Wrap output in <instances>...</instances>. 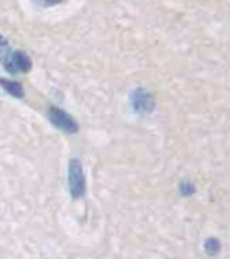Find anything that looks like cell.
I'll return each instance as SVG.
<instances>
[{"mask_svg": "<svg viewBox=\"0 0 230 259\" xmlns=\"http://www.w3.org/2000/svg\"><path fill=\"white\" fill-rule=\"evenodd\" d=\"M39 2H42L44 6H57V4L64 2V0H39Z\"/></svg>", "mask_w": 230, "mask_h": 259, "instance_id": "cell-7", "label": "cell"}, {"mask_svg": "<svg viewBox=\"0 0 230 259\" xmlns=\"http://www.w3.org/2000/svg\"><path fill=\"white\" fill-rule=\"evenodd\" d=\"M87 189L85 183V175H83L82 162L78 159H71L69 161V192L73 195V199H80L83 197Z\"/></svg>", "mask_w": 230, "mask_h": 259, "instance_id": "cell-1", "label": "cell"}, {"mask_svg": "<svg viewBox=\"0 0 230 259\" xmlns=\"http://www.w3.org/2000/svg\"><path fill=\"white\" fill-rule=\"evenodd\" d=\"M0 87H2L6 92H9L11 95L18 97V99H21L24 95L23 87H21L18 81H9V80H4V78H0Z\"/></svg>", "mask_w": 230, "mask_h": 259, "instance_id": "cell-5", "label": "cell"}, {"mask_svg": "<svg viewBox=\"0 0 230 259\" xmlns=\"http://www.w3.org/2000/svg\"><path fill=\"white\" fill-rule=\"evenodd\" d=\"M206 249H208V252H210V254L218 252V242H216L215 239H210L206 242Z\"/></svg>", "mask_w": 230, "mask_h": 259, "instance_id": "cell-6", "label": "cell"}, {"mask_svg": "<svg viewBox=\"0 0 230 259\" xmlns=\"http://www.w3.org/2000/svg\"><path fill=\"white\" fill-rule=\"evenodd\" d=\"M132 104H133V107H135L137 111H140V112H149L150 109L154 107V99H152V95H149V94H145V92H135V94L132 95Z\"/></svg>", "mask_w": 230, "mask_h": 259, "instance_id": "cell-4", "label": "cell"}, {"mask_svg": "<svg viewBox=\"0 0 230 259\" xmlns=\"http://www.w3.org/2000/svg\"><path fill=\"white\" fill-rule=\"evenodd\" d=\"M49 119L50 123L54 124L56 128L62 130L66 133H76L78 132V123L74 121L68 112H64L62 109L56 106H50L49 107Z\"/></svg>", "mask_w": 230, "mask_h": 259, "instance_id": "cell-3", "label": "cell"}, {"mask_svg": "<svg viewBox=\"0 0 230 259\" xmlns=\"http://www.w3.org/2000/svg\"><path fill=\"white\" fill-rule=\"evenodd\" d=\"M0 62L11 73H28L31 69V59L24 52H19V50H11Z\"/></svg>", "mask_w": 230, "mask_h": 259, "instance_id": "cell-2", "label": "cell"}]
</instances>
